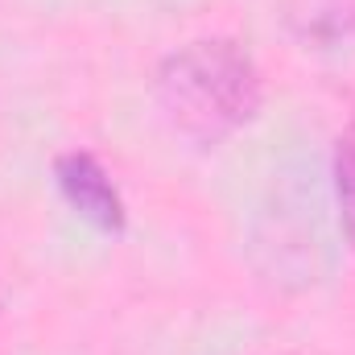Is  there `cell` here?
<instances>
[{"instance_id": "obj_4", "label": "cell", "mask_w": 355, "mask_h": 355, "mask_svg": "<svg viewBox=\"0 0 355 355\" xmlns=\"http://www.w3.org/2000/svg\"><path fill=\"white\" fill-rule=\"evenodd\" d=\"M331 178H335V202H339V223L347 236V248L355 252V124L339 132L335 141V162H331Z\"/></svg>"}, {"instance_id": "obj_2", "label": "cell", "mask_w": 355, "mask_h": 355, "mask_svg": "<svg viewBox=\"0 0 355 355\" xmlns=\"http://www.w3.org/2000/svg\"><path fill=\"white\" fill-rule=\"evenodd\" d=\"M54 186L62 194V202L103 236H124L128 227V207H124V194L116 186V178L107 174V166L87 153V149H62L50 166Z\"/></svg>"}, {"instance_id": "obj_3", "label": "cell", "mask_w": 355, "mask_h": 355, "mask_svg": "<svg viewBox=\"0 0 355 355\" xmlns=\"http://www.w3.org/2000/svg\"><path fill=\"white\" fill-rule=\"evenodd\" d=\"M289 29L327 79L355 91V4L302 0L289 8Z\"/></svg>"}, {"instance_id": "obj_1", "label": "cell", "mask_w": 355, "mask_h": 355, "mask_svg": "<svg viewBox=\"0 0 355 355\" xmlns=\"http://www.w3.org/2000/svg\"><path fill=\"white\" fill-rule=\"evenodd\" d=\"M162 120L190 145H219L257 120L265 83L257 58L236 37H194L153 71Z\"/></svg>"}]
</instances>
